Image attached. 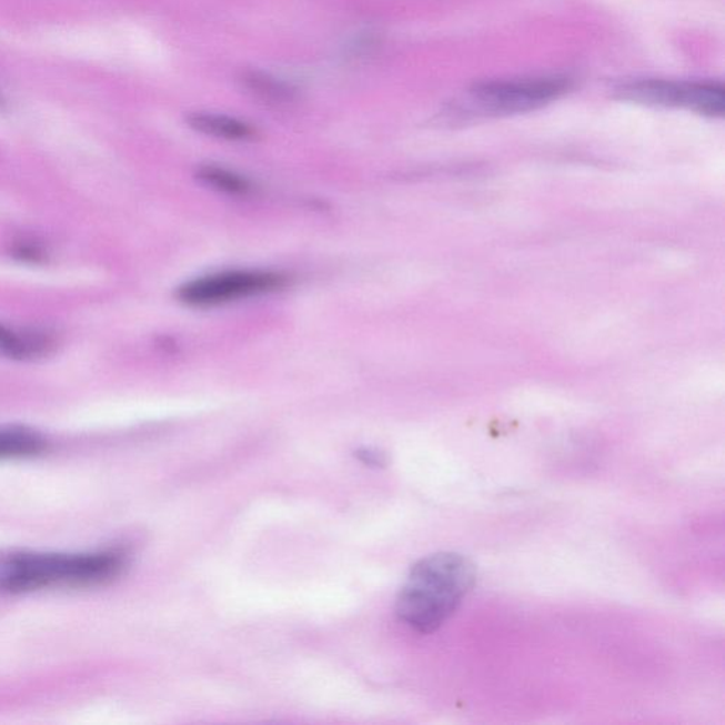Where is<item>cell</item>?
I'll list each match as a JSON object with an SVG mask.
<instances>
[{"label": "cell", "mask_w": 725, "mask_h": 725, "mask_svg": "<svg viewBox=\"0 0 725 725\" xmlns=\"http://www.w3.org/2000/svg\"><path fill=\"white\" fill-rule=\"evenodd\" d=\"M128 565L121 550L95 553L19 552L0 555V594L84 588L111 583Z\"/></svg>", "instance_id": "obj_2"}, {"label": "cell", "mask_w": 725, "mask_h": 725, "mask_svg": "<svg viewBox=\"0 0 725 725\" xmlns=\"http://www.w3.org/2000/svg\"><path fill=\"white\" fill-rule=\"evenodd\" d=\"M13 259L19 261L29 262V264H41L48 259L43 245L36 243L33 240H20L12 245Z\"/></svg>", "instance_id": "obj_11"}, {"label": "cell", "mask_w": 725, "mask_h": 725, "mask_svg": "<svg viewBox=\"0 0 725 725\" xmlns=\"http://www.w3.org/2000/svg\"><path fill=\"white\" fill-rule=\"evenodd\" d=\"M243 84L251 94L269 104H286L295 99V90L291 85L260 71L245 73Z\"/></svg>", "instance_id": "obj_9"}, {"label": "cell", "mask_w": 725, "mask_h": 725, "mask_svg": "<svg viewBox=\"0 0 725 725\" xmlns=\"http://www.w3.org/2000/svg\"><path fill=\"white\" fill-rule=\"evenodd\" d=\"M48 441L38 431L26 426H0V460H22L40 455Z\"/></svg>", "instance_id": "obj_7"}, {"label": "cell", "mask_w": 725, "mask_h": 725, "mask_svg": "<svg viewBox=\"0 0 725 725\" xmlns=\"http://www.w3.org/2000/svg\"><path fill=\"white\" fill-rule=\"evenodd\" d=\"M354 456H356L362 464L369 467H375V470H380V467L387 465V456L377 450L360 449L356 451Z\"/></svg>", "instance_id": "obj_12"}, {"label": "cell", "mask_w": 725, "mask_h": 725, "mask_svg": "<svg viewBox=\"0 0 725 725\" xmlns=\"http://www.w3.org/2000/svg\"><path fill=\"white\" fill-rule=\"evenodd\" d=\"M2 105H3V100H2V97H0V107H2Z\"/></svg>", "instance_id": "obj_13"}, {"label": "cell", "mask_w": 725, "mask_h": 725, "mask_svg": "<svg viewBox=\"0 0 725 725\" xmlns=\"http://www.w3.org/2000/svg\"><path fill=\"white\" fill-rule=\"evenodd\" d=\"M58 348V339L44 329H14L0 323V358L38 360L50 356Z\"/></svg>", "instance_id": "obj_6"}, {"label": "cell", "mask_w": 725, "mask_h": 725, "mask_svg": "<svg viewBox=\"0 0 725 725\" xmlns=\"http://www.w3.org/2000/svg\"><path fill=\"white\" fill-rule=\"evenodd\" d=\"M285 285V278L275 272L234 271L199 278L180 286V301L194 306L220 305L241 298L266 294Z\"/></svg>", "instance_id": "obj_5"}, {"label": "cell", "mask_w": 725, "mask_h": 725, "mask_svg": "<svg viewBox=\"0 0 725 725\" xmlns=\"http://www.w3.org/2000/svg\"><path fill=\"white\" fill-rule=\"evenodd\" d=\"M475 584V564L465 555H429L410 570L395 600V614L411 630L432 634L455 614Z\"/></svg>", "instance_id": "obj_1"}, {"label": "cell", "mask_w": 725, "mask_h": 725, "mask_svg": "<svg viewBox=\"0 0 725 725\" xmlns=\"http://www.w3.org/2000/svg\"><path fill=\"white\" fill-rule=\"evenodd\" d=\"M616 92L637 104L687 108L708 117L724 114V87L717 81L636 80L625 82Z\"/></svg>", "instance_id": "obj_4"}, {"label": "cell", "mask_w": 725, "mask_h": 725, "mask_svg": "<svg viewBox=\"0 0 725 725\" xmlns=\"http://www.w3.org/2000/svg\"><path fill=\"white\" fill-rule=\"evenodd\" d=\"M198 177L209 187L229 194H245L250 192V184L239 174L225 171L215 167H203L199 169Z\"/></svg>", "instance_id": "obj_10"}, {"label": "cell", "mask_w": 725, "mask_h": 725, "mask_svg": "<svg viewBox=\"0 0 725 725\" xmlns=\"http://www.w3.org/2000/svg\"><path fill=\"white\" fill-rule=\"evenodd\" d=\"M188 123L193 130L205 135L228 139V141H245L254 137V130L249 123L225 115L194 112L188 117Z\"/></svg>", "instance_id": "obj_8"}, {"label": "cell", "mask_w": 725, "mask_h": 725, "mask_svg": "<svg viewBox=\"0 0 725 725\" xmlns=\"http://www.w3.org/2000/svg\"><path fill=\"white\" fill-rule=\"evenodd\" d=\"M570 85L564 77L486 81L467 91L465 104L485 115L521 114L560 99Z\"/></svg>", "instance_id": "obj_3"}]
</instances>
